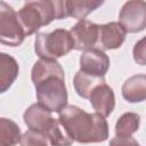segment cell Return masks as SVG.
Instances as JSON below:
<instances>
[{"label":"cell","mask_w":146,"mask_h":146,"mask_svg":"<svg viewBox=\"0 0 146 146\" xmlns=\"http://www.w3.org/2000/svg\"><path fill=\"white\" fill-rule=\"evenodd\" d=\"M89 102L95 110V113L103 117H107L114 111L115 95L113 89L108 84L103 83L91 92Z\"/></svg>","instance_id":"obj_10"},{"label":"cell","mask_w":146,"mask_h":146,"mask_svg":"<svg viewBox=\"0 0 146 146\" xmlns=\"http://www.w3.org/2000/svg\"><path fill=\"white\" fill-rule=\"evenodd\" d=\"M74 44L75 50L86 51L96 48L98 41V32H99V24H96L89 19H82L75 23L70 30Z\"/></svg>","instance_id":"obj_7"},{"label":"cell","mask_w":146,"mask_h":146,"mask_svg":"<svg viewBox=\"0 0 146 146\" xmlns=\"http://www.w3.org/2000/svg\"><path fill=\"white\" fill-rule=\"evenodd\" d=\"M110 146H140L132 137H114L110 140Z\"/></svg>","instance_id":"obj_22"},{"label":"cell","mask_w":146,"mask_h":146,"mask_svg":"<svg viewBox=\"0 0 146 146\" xmlns=\"http://www.w3.org/2000/svg\"><path fill=\"white\" fill-rule=\"evenodd\" d=\"M123 98L129 103L146 100V74H136L128 78L121 87Z\"/></svg>","instance_id":"obj_13"},{"label":"cell","mask_w":146,"mask_h":146,"mask_svg":"<svg viewBox=\"0 0 146 146\" xmlns=\"http://www.w3.org/2000/svg\"><path fill=\"white\" fill-rule=\"evenodd\" d=\"M18 21L29 36L36 33L42 26L50 24L55 19L68 17L66 0H34L26 1L17 11Z\"/></svg>","instance_id":"obj_2"},{"label":"cell","mask_w":146,"mask_h":146,"mask_svg":"<svg viewBox=\"0 0 146 146\" xmlns=\"http://www.w3.org/2000/svg\"><path fill=\"white\" fill-rule=\"evenodd\" d=\"M25 36V32L17 17V11L5 1H0L1 43L8 47H18L23 43Z\"/></svg>","instance_id":"obj_5"},{"label":"cell","mask_w":146,"mask_h":146,"mask_svg":"<svg viewBox=\"0 0 146 146\" xmlns=\"http://www.w3.org/2000/svg\"><path fill=\"white\" fill-rule=\"evenodd\" d=\"M105 83V78H98L90 74H87L82 71H78L73 79V86L76 94L82 98L90 97L91 92L100 84Z\"/></svg>","instance_id":"obj_15"},{"label":"cell","mask_w":146,"mask_h":146,"mask_svg":"<svg viewBox=\"0 0 146 146\" xmlns=\"http://www.w3.org/2000/svg\"><path fill=\"white\" fill-rule=\"evenodd\" d=\"M73 49H75L73 36L65 29H56L49 33L38 32L34 39V51L40 58L57 59Z\"/></svg>","instance_id":"obj_3"},{"label":"cell","mask_w":146,"mask_h":146,"mask_svg":"<svg viewBox=\"0 0 146 146\" xmlns=\"http://www.w3.org/2000/svg\"><path fill=\"white\" fill-rule=\"evenodd\" d=\"M103 3L104 1L99 0H66L68 17L82 21L86 16H88L91 11L99 8Z\"/></svg>","instance_id":"obj_16"},{"label":"cell","mask_w":146,"mask_h":146,"mask_svg":"<svg viewBox=\"0 0 146 146\" xmlns=\"http://www.w3.org/2000/svg\"><path fill=\"white\" fill-rule=\"evenodd\" d=\"M140 116L133 112L123 113L115 124V135L117 137H132V135L139 129Z\"/></svg>","instance_id":"obj_17"},{"label":"cell","mask_w":146,"mask_h":146,"mask_svg":"<svg viewBox=\"0 0 146 146\" xmlns=\"http://www.w3.org/2000/svg\"><path fill=\"white\" fill-rule=\"evenodd\" d=\"M110 57L105 51L96 48L82 51L80 56V71L94 76L104 78L110 68Z\"/></svg>","instance_id":"obj_8"},{"label":"cell","mask_w":146,"mask_h":146,"mask_svg":"<svg viewBox=\"0 0 146 146\" xmlns=\"http://www.w3.org/2000/svg\"><path fill=\"white\" fill-rule=\"evenodd\" d=\"M0 66H1V76H0V92L3 94L6 92L11 84L15 82L16 78L18 76L19 73V66L17 60L6 54L1 52L0 54Z\"/></svg>","instance_id":"obj_14"},{"label":"cell","mask_w":146,"mask_h":146,"mask_svg":"<svg viewBox=\"0 0 146 146\" xmlns=\"http://www.w3.org/2000/svg\"><path fill=\"white\" fill-rule=\"evenodd\" d=\"M133 60L139 65H146V36L138 40L132 49Z\"/></svg>","instance_id":"obj_21"},{"label":"cell","mask_w":146,"mask_h":146,"mask_svg":"<svg viewBox=\"0 0 146 146\" xmlns=\"http://www.w3.org/2000/svg\"><path fill=\"white\" fill-rule=\"evenodd\" d=\"M48 144L49 141L44 133L30 129L22 135L19 143L21 146H48Z\"/></svg>","instance_id":"obj_20"},{"label":"cell","mask_w":146,"mask_h":146,"mask_svg":"<svg viewBox=\"0 0 146 146\" xmlns=\"http://www.w3.org/2000/svg\"><path fill=\"white\" fill-rule=\"evenodd\" d=\"M58 120L73 141L79 144L103 143L108 138V124L97 113H88L75 105H67Z\"/></svg>","instance_id":"obj_1"},{"label":"cell","mask_w":146,"mask_h":146,"mask_svg":"<svg viewBox=\"0 0 146 146\" xmlns=\"http://www.w3.org/2000/svg\"><path fill=\"white\" fill-rule=\"evenodd\" d=\"M127 32L119 22H110L106 24H99L98 41L96 49L99 50H113L120 48L125 40Z\"/></svg>","instance_id":"obj_9"},{"label":"cell","mask_w":146,"mask_h":146,"mask_svg":"<svg viewBox=\"0 0 146 146\" xmlns=\"http://www.w3.org/2000/svg\"><path fill=\"white\" fill-rule=\"evenodd\" d=\"M43 133L48 138V141L51 146H72L73 144V139L63 128L59 120L52 119Z\"/></svg>","instance_id":"obj_18"},{"label":"cell","mask_w":146,"mask_h":146,"mask_svg":"<svg viewBox=\"0 0 146 146\" xmlns=\"http://www.w3.org/2000/svg\"><path fill=\"white\" fill-rule=\"evenodd\" d=\"M52 119L54 117L51 116V112L44 108L39 103L30 105L23 114V120L26 127L30 130L39 131L42 133L46 131L47 127L50 124Z\"/></svg>","instance_id":"obj_11"},{"label":"cell","mask_w":146,"mask_h":146,"mask_svg":"<svg viewBox=\"0 0 146 146\" xmlns=\"http://www.w3.org/2000/svg\"><path fill=\"white\" fill-rule=\"evenodd\" d=\"M119 23L128 33H138L146 29V1L124 2L119 14Z\"/></svg>","instance_id":"obj_6"},{"label":"cell","mask_w":146,"mask_h":146,"mask_svg":"<svg viewBox=\"0 0 146 146\" xmlns=\"http://www.w3.org/2000/svg\"><path fill=\"white\" fill-rule=\"evenodd\" d=\"M0 138L1 146H15L21 143L22 133L16 122L10 119H0Z\"/></svg>","instance_id":"obj_19"},{"label":"cell","mask_w":146,"mask_h":146,"mask_svg":"<svg viewBox=\"0 0 146 146\" xmlns=\"http://www.w3.org/2000/svg\"><path fill=\"white\" fill-rule=\"evenodd\" d=\"M51 76H59L65 79V73L62 65L57 62V59H48V58H40L34 63L31 70V80L33 86H36L41 81L51 78Z\"/></svg>","instance_id":"obj_12"},{"label":"cell","mask_w":146,"mask_h":146,"mask_svg":"<svg viewBox=\"0 0 146 146\" xmlns=\"http://www.w3.org/2000/svg\"><path fill=\"white\" fill-rule=\"evenodd\" d=\"M34 88L38 103L48 111L60 113L67 106L68 95L64 78H48L34 86Z\"/></svg>","instance_id":"obj_4"}]
</instances>
